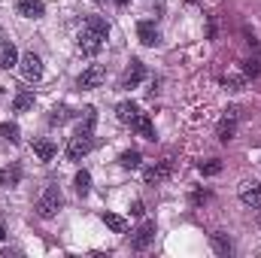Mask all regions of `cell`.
<instances>
[{"label":"cell","mask_w":261,"mask_h":258,"mask_svg":"<svg viewBox=\"0 0 261 258\" xmlns=\"http://www.w3.org/2000/svg\"><path fill=\"white\" fill-rule=\"evenodd\" d=\"M3 237H6V231H3V225H0V240H3Z\"/></svg>","instance_id":"cell-31"},{"label":"cell","mask_w":261,"mask_h":258,"mask_svg":"<svg viewBox=\"0 0 261 258\" xmlns=\"http://www.w3.org/2000/svg\"><path fill=\"white\" fill-rule=\"evenodd\" d=\"M18 183H21V164H18V161L0 167V186H3V189H15Z\"/></svg>","instance_id":"cell-11"},{"label":"cell","mask_w":261,"mask_h":258,"mask_svg":"<svg viewBox=\"0 0 261 258\" xmlns=\"http://www.w3.org/2000/svg\"><path fill=\"white\" fill-rule=\"evenodd\" d=\"M240 200H243V207H249V210H261V183H243Z\"/></svg>","instance_id":"cell-9"},{"label":"cell","mask_w":261,"mask_h":258,"mask_svg":"<svg viewBox=\"0 0 261 258\" xmlns=\"http://www.w3.org/2000/svg\"><path fill=\"white\" fill-rule=\"evenodd\" d=\"M119 164H122L125 170H134V167H140V152H137V149H128V152H122V155H119Z\"/></svg>","instance_id":"cell-25"},{"label":"cell","mask_w":261,"mask_h":258,"mask_svg":"<svg viewBox=\"0 0 261 258\" xmlns=\"http://www.w3.org/2000/svg\"><path fill=\"white\" fill-rule=\"evenodd\" d=\"M94 3H103V0H94Z\"/></svg>","instance_id":"cell-34"},{"label":"cell","mask_w":261,"mask_h":258,"mask_svg":"<svg viewBox=\"0 0 261 258\" xmlns=\"http://www.w3.org/2000/svg\"><path fill=\"white\" fill-rule=\"evenodd\" d=\"M170 170H173V164H170V161L152 164V167H146V170H143V183H146V186H158V183H164V179L170 176Z\"/></svg>","instance_id":"cell-7"},{"label":"cell","mask_w":261,"mask_h":258,"mask_svg":"<svg viewBox=\"0 0 261 258\" xmlns=\"http://www.w3.org/2000/svg\"><path fill=\"white\" fill-rule=\"evenodd\" d=\"M34 155H37L40 161H52V158H55V143H52V140H37V143H34Z\"/></svg>","instance_id":"cell-19"},{"label":"cell","mask_w":261,"mask_h":258,"mask_svg":"<svg viewBox=\"0 0 261 258\" xmlns=\"http://www.w3.org/2000/svg\"><path fill=\"white\" fill-rule=\"evenodd\" d=\"M155 240V222H143L134 234H130V249H137V252H143L149 243Z\"/></svg>","instance_id":"cell-6"},{"label":"cell","mask_w":261,"mask_h":258,"mask_svg":"<svg viewBox=\"0 0 261 258\" xmlns=\"http://www.w3.org/2000/svg\"><path fill=\"white\" fill-rule=\"evenodd\" d=\"M130 128L137 131L140 137H149V140H155V131H152V122H149V116H146V113H140V116L134 119V125H130Z\"/></svg>","instance_id":"cell-20"},{"label":"cell","mask_w":261,"mask_h":258,"mask_svg":"<svg viewBox=\"0 0 261 258\" xmlns=\"http://www.w3.org/2000/svg\"><path fill=\"white\" fill-rule=\"evenodd\" d=\"M103 79H107V67H103V64H91L88 70H82V73H79L76 85H79V88H100V85H103Z\"/></svg>","instance_id":"cell-5"},{"label":"cell","mask_w":261,"mask_h":258,"mask_svg":"<svg viewBox=\"0 0 261 258\" xmlns=\"http://www.w3.org/2000/svg\"><path fill=\"white\" fill-rule=\"evenodd\" d=\"M15 64H18V49H15V43L3 40L0 43V67L9 70V67H15Z\"/></svg>","instance_id":"cell-14"},{"label":"cell","mask_w":261,"mask_h":258,"mask_svg":"<svg viewBox=\"0 0 261 258\" xmlns=\"http://www.w3.org/2000/svg\"><path fill=\"white\" fill-rule=\"evenodd\" d=\"M213 246H216L219 255H231V240H228V234L216 231V234H213Z\"/></svg>","instance_id":"cell-22"},{"label":"cell","mask_w":261,"mask_h":258,"mask_svg":"<svg viewBox=\"0 0 261 258\" xmlns=\"http://www.w3.org/2000/svg\"><path fill=\"white\" fill-rule=\"evenodd\" d=\"M94 125H97V110H94V107H85V110H82V119H79V128H76V134L94 137Z\"/></svg>","instance_id":"cell-13"},{"label":"cell","mask_w":261,"mask_h":258,"mask_svg":"<svg viewBox=\"0 0 261 258\" xmlns=\"http://www.w3.org/2000/svg\"><path fill=\"white\" fill-rule=\"evenodd\" d=\"M116 3H119V6H128V0H116Z\"/></svg>","instance_id":"cell-32"},{"label":"cell","mask_w":261,"mask_h":258,"mask_svg":"<svg viewBox=\"0 0 261 258\" xmlns=\"http://www.w3.org/2000/svg\"><path fill=\"white\" fill-rule=\"evenodd\" d=\"M103 225H107L113 234H128V222H125L119 213H103Z\"/></svg>","instance_id":"cell-17"},{"label":"cell","mask_w":261,"mask_h":258,"mask_svg":"<svg viewBox=\"0 0 261 258\" xmlns=\"http://www.w3.org/2000/svg\"><path fill=\"white\" fill-rule=\"evenodd\" d=\"M197 170L203 176H216V173H222V161H203V164H197Z\"/></svg>","instance_id":"cell-28"},{"label":"cell","mask_w":261,"mask_h":258,"mask_svg":"<svg viewBox=\"0 0 261 258\" xmlns=\"http://www.w3.org/2000/svg\"><path fill=\"white\" fill-rule=\"evenodd\" d=\"M61 207H64V194H61V189H58V186H46L43 194H40V200H37V213H40L43 219H52Z\"/></svg>","instance_id":"cell-1"},{"label":"cell","mask_w":261,"mask_h":258,"mask_svg":"<svg viewBox=\"0 0 261 258\" xmlns=\"http://www.w3.org/2000/svg\"><path fill=\"white\" fill-rule=\"evenodd\" d=\"M228 88H234V91H240L243 85H246V73H225V79H222Z\"/></svg>","instance_id":"cell-26"},{"label":"cell","mask_w":261,"mask_h":258,"mask_svg":"<svg viewBox=\"0 0 261 258\" xmlns=\"http://www.w3.org/2000/svg\"><path fill=\"white\" fill-rule=\"evenodd\" d=\"M234 119H222V122H219V128H216V134H219V140H222V143H228V140H234Z\"/></svg>","instance_id":"cell-24"},{"label":"cell","mask_w":261,"mask_h":258,"mask_svg":"<svg viewBox=\"0 0 261 258\" xmlns=\"http://www.w3.org/2000/svg\"><path fill=\"white\" fill-rule=\"evenodd\" d=\"M73 186H76V192L85 197V194L91 192V173H88V170H79L76 179H73Z\"/></svg>","instance_id":"cell-21"},{"label":"cell","mask_w":261,"mask_h":258,"mask_svg":"<svg viewBox=\"0 0 261 258\" xmlns=\"http://www.w3.org/2000/svg\"><path fill=\"white\" fill-rule=\"evenodd\" d=\"M0 137L9 140V143H18V140H21V131H18L15 122H3V125H0Z\"/></svg>","instance_id":"cell-23"},{"label":"cell","mask_w":261,"mask_h":258,"mask_svg":"<svg viewBox=\"0 0 261 258\" xmlns=\"http://www.w3.org/2000/svg\"><path fill=\"white\" fill-rule=\"evenodd\" d=\"M76 49H79L82 55L94 58V55L103 49V37H100V34H94V31H88V28H82V31H79V37H76Z\"/></svg>","instance_id":"cell-3"},{"label":"cell","mask_w":261,"mask_h":258,"mask_svg":"<svg viewBox=\"0 0 261 258\" xmlns=\"http://www.w3.org/2000/svg\"><path fill=\"white\" fill-rule=\"evenodd\" d=\"M258 228H261V213H258Z\"/></svg>","instance_id":"cell-33"},{"label":"cell","mask_w":261,"mask_h":258,"mask_svg":"<svg viewBox=\"0 0 261 258\" xmlns=\"http://www.w3.org/2000/svg\"><path fill=\"white\" fill-rule=\"evenodd\" d=\"M130 213H134V216H143V203H140V200H134V210H130Z\"/></svg>","instance_id":"cell-30"},{"label":"cell","mask_w":261,"mask_h":258,"mask_svg":"<svg viewBox=\"0 0 261 258\" xmlns=\"http://www.w3.org/2000/svg\"><path fill=\"white\" fill-rule=\"evenodd\" d=\"M18 70H21V76H24L28 82H40V79H43V58H40L37 52H24V55L18 58Z\"/></svg>","instance_id":"cell-2"},{"label":"cell","mask_w":261,"mask_h":258,"mask_svg":"<svg viewBox=\"0 0 261 258\" xmlns=\"http://www.w3.org/2000/svg\"><path fill=\"white\" fill-rule=\"evenodd\" d=\"M15 12L24 15V18H43L46 15V3L43 0H18L15 3Z\"/></svg>","instance_id":"cell-10"},{"label":"cell","mask_w":261,"mask_h":258,"mask_svg":"<svg viewBox=\"0 0 261 258\" xmlns=\"http://www.w3.org/2000/svg\"><path fill=\"white\" fill-rule=\"evenodd\" d=\"M34 100H37V97H34V91H31V88L18 91V94L12 97V113H28V110L34 107Z\"/></svg>","instance_id":"cell-16"},{"label":"cell","mask_w":261,"mask_h":258,"mask_svg":"<svg viewBox=\"0 0 261 258\" xmlns=\"http://www.w3.org/2000/svg\"><path fill=\"white\" fill-rule=\"evenodd\" d=\"M94 146V137H85V134H73L70 143H67V158L70 161H82Z\"/></svg>","instance_id":"cell-4"},{"label":"cell","mask_w":261,"mask_h":258,"mask_svg":"<svg viewBox=\"0 0 261 258\" xmlns=\"http://www.w3.org/2000/svg\"><path fill=\"white\" fill-rule=\"evenodd\" d=\"M67 119H70V110H67V107H55V110L49 113V125H64Z\"/></svg>","instance_id":"cell-27"},{"label":"cell","mask_w":261,"mask_h":258,"mask_svg":"<svg viewBox=\"0 0 261 258\" xmlns=\"http://www.w3.org/2000/svg\"><path fill=\"white\" fill-rule=\"evenodd\" d=\"M243 73H246V79H249V76L255 79V76L261 73V58H252V61H243Z\"/></svg>","instance_id":"cell-29"},{"label":"cell","mask_w":261,"mask_h":258,"mask_svg":"<svg viewBox=\"0 0 261 258\" xmlns=\"http://www.w3.org/2000/svg\"><path fill=\"white\" fill-rule=\"evenodd\" d=\"M137 37H140L143 46H158V40H161V34H158V28L152 21H140L137 24Z\"/></svg>","instance_id":"cell-12"},{"label":"cell","mask_w":261,"mask_h":258,"mask_svg":"<svg viewBox=\"0 0 261 258\" xmlns=\"http://www.w3.org/2000/svg\"><path fill=\"white\" fill-rule=\"evenodd\" d=\"M85 28H88V31H94V34H100L103 40L110 37V21H107V18H100V15H88V18H85Z\"/></svg>","instance_id":"cell-18"},{"label":"cell","mask_w":261,"mask_h":258,"mask_svg":"<svg viewBox=\"0 0 261 258\" xmlns=\"http://www.w3.org/2000/svg\"><path fill=\"white\" fill-rule=\"evenodd\" d=\"M143 79H146V64L140 58H134L128 64V70H125V76H122V88H137Z\"/></svg>","instance_id":"cell-8"},{"label":"cell","mask_w":261,"mask_h":258,"mask_svg":"<svg viewBox=\"0 0 261 258\" xmlns=\"http://www.w3.org/2000/svg\"><path fill=\"white\" fill-rule=\"evenodd\" d=\"M116 116H119L122 125H134V119L140 116V107H137L134 100H122V104L116 107Z\"/></svg>","instance_id":"cell-15"}]
</instances>
